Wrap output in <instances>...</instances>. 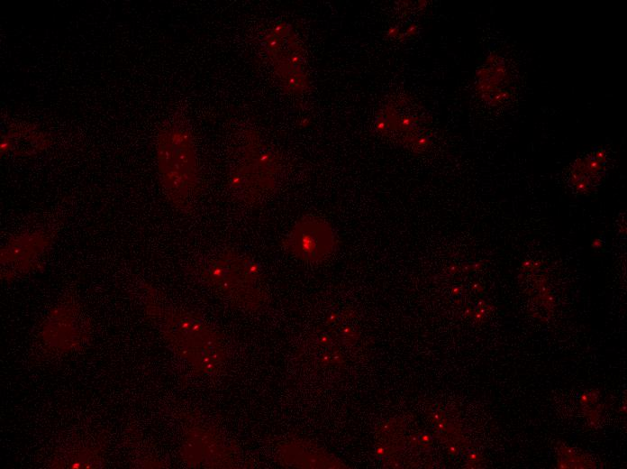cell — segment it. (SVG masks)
<instances>
[{"mask_svg":"<svg viewBox=\"0 0 627 469\" xmlns=\"http://www.w3.org/2000/svg\"><path fill=\"white\" fill-rule=\"evenodd\" d=\"M145 314L182 358L198 372H219L226 359L222 334L199 315L177 307L150 286L143 288Z\"/></svg>","mask_w":627,"mask_h":469,"instance_id":"cell-1","label":"cell"},{"mask_svg":"<svg viewBox=\"0 0 627 469\" xmlns=\"http://www.w3.org/2000/svg\"><path fill=\"white\" fill-rule=\"evenodd\" d=\"M279 151L252 127L237 131L229 145L227 186L231 197L249 207L261 206L279 188L285 174Z\"/></svg>","mask_w":627,"mask_h":469,"instance_id":"cell-2","label":"cell"},{"mask_svg":"<svg viewBox=\"0 0 627 469\" xmlns=\"http://www.w3.org/2000/svg\"><path fill=\"white\" fill-rule=\"evenodd\" d=\"M159 183L169 204L179 213L194 212L201 185L195 137L179 111L164 120L156 138Z\"/></svg>","mask_w":627,"mask_h":469,"instance_id":"cell-3","label":"cell"},{"mask_svg":"<svg viewBox=\"0 0 627 469\" xmlns=\"http://www.w3.org/2000/svg\"><path fill=\"white\" fill-rule=\"evenodd\" d=\"M192 276L231 307L247 313L268 307L265 277L258 262L232 248H221L197 257Z\"/></svg>","mask_w":627,"mask_h":469,"instance_id":"cell-4","label":"cell"},{"mask_svg":"<svg viewBox=\"0 0 627 469\" xmlns=\"http://www.w3.org/2000/svg\"><path fill=\"white\" fill-rule=\"evenodd\" d=\"M260 47L280 88L292 96L310 92L312 81L303 41L292 24L280 22L266 30Z\"/></svg>","mask_w":627,"mask_h":469,"instance_id":"cell-5","label":"cell"},{"mask_svg":"<svg viewBox=\"0 0 627 469\" xmlns=\"http://www.w3.org/2000/svg\"><path fill=\"white\" fill-rule=\"evenodd\" d=\"M430 122L425 108L405 92L390 94L375 116V127L380 134L413 149L427 146Z\"/></svg>","mask_w":627,"mask_h":469,"instance_id":"cell-6","label":"cell"},{"mask_svg":"<svg viewBox=\"0 0 627 469\" xmlns=\"http://www.w3.org/2000/svg\"><path fill=\"white\" fill-rule=\"evenodd\" d=\"M61 220L32 221L1 248L2 277L12 280L37 269L52 248Z\"/></svg>","mask_w":627,"mask_h":469,"instance_id":"cell-7","label":"cell"},{"mask_svg":"<svg viewBox=\"0 0 627 469\" xmlns=\"http://www.w3.org/2000/svg\"><path fill=\"white\" fill-rule=\"evenodd\" d=\"M283 249L309 262L327 259L336 249L334 230L324 219L306 216L299 219L282 239Z\"/></svg>","mask_w":627,"mask_h":469,"instance_id":"cell-8","label":"cell"},{"mask_svg":"<svg viewBox=\"0 0 627 469\" xmlns=\"http://www.w3.org/2000/svg\"><path fill=\"white\" fill-rule=\"evenodd\" d=\"M474 87L485 105L493 108L504 106L514 90L513 74L508 60L498 53L489 54L476 72Z\"/></svg>","mask_w":627,"mask_h":469,"instance_id":"cell-9","label":"cell"},{"mask_svg":"<svg viewBox=\"0 0 627 469\" xmlns=\"http://www.w3.org/2000/svg\"><path fill=\"white\" fill-rule=\"evenodd\" d=\"M82 311L74 300L60 302L47 317L42 333L46 340L54 344L73 345L86 332V321Z\"/></svg>","mask_w":627,"mask_h":469,"instance_id":"cell-10","label":"cell"},{"mask_svg":"<svg viewBox=\"0 0 627 469\" xmlns=\"http://www.w3.org/2000/svg\"><path fill=\"white\" fill-rule=\"evenodd\" d=\"M609 161L605 149H598L577 159L568 170V184L579 194H588L600 185Z\"/></svg>","mask_w":627,"mask_h":469,"instance_id":"cell-11","label":"cell"},{"mask_svg":"<svg viewBox=\"0 0 627 469\" xmlns=\"http://www.w3.org/2000/svg\"><path fill=\"white\" fill-rule=\"evenodd\" d=\"M48 137L36 131L34 127L17 125L10 127L9 131L2 136L1 151L14 154H34L45 149L49 145Z\"/></svg>","mask_w":627,"mask_h":469,"instance_id":"cell-12","label":"cell"},{"mask_svg":"<svg viewBox=\"0 0 627 469\" xmlns=\"http://www.w3.org/2000/svg\"><path fill=\"white\" fill-rule=\"evenodd\" d=\"M449 451H450V453H451V454H455L457 450H456V448H455L454 446H450V447L449 448Z\"/></svg>","mask_w":627,"mask_h":469,"instance_id":"cell-13","label":"cell"},{"mask_svg":"<svg viewBox=\"0 0 627 469\" xmlns=\"http://www.w3.org/2000/svg\"><path fill=\"white\" fill-rule=\"evenodd\" d=\"M469 458L475 460V459H477V455L471 454V455H469Z\"/></svg>","mask_w":627,"mask_h":469,"instance_id":"cell-14","label":"cell"},{"mask_svg":"<svg viewBox=\"0 0 627 469\" xmlns=\"http://www.w3.org/2000/svg\"><path fill=\"white\" fill-rule=\"evenodd\" d=\"M621 409H622V411H624V413H625L626 412L625 405H624V407H622Z\"/></svg>","mask_w":627,"mask_h":469,"instance_id":"cell-15","label":"cell"}]
</instances>
